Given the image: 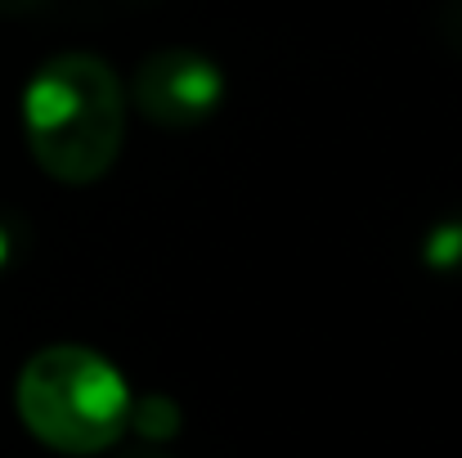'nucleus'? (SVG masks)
Instances as JSON below:
<instances>
[{
	"mask_svg": "<svg viewBox=\"0 0 462 458\" xmlns=\"http://www.w3.org/2000/svg\"><path fill=\"white\" fill-rule=\"evenodd\" d=\"M225 99V77L211 59L193 50H157L135 68L131 104L157 126L184 131L207 122Z\"/></svg>",
	"mask_w": 462,
	"mask_h": 458,
	"instance_id": "nucleus-3",
	"label": "nucleus"
},
{
	"mask_svg": "<svg viewBox=\"0 0 462 458\" xmlns=\"http://www.w3.org/2000/svg\"><path fill=\"white\" fill-rule=\"evenodd\" d=\"M14 405L23 427L59 454H99L131 427V387L117 364L72 341L23 364Z\"/></svg>",
	"mask_w": 462,
	"mask_h": 458,
	"instance_id": "nucleus-2",
	"label": "nucleus"
},
{
	"mask_svg": "<svg viewBox=\"0 0 462 458\" xmlns=\"http://www.w3.org/2000/svg\"><path fill=\"white\" fill-rule=\"evenodd\" d=\"M23 136L50 180H104L126 140V86L113 63L86 50L45 59L23 86Z\"/></svg>",
	"mask_w": 462,
	"mask_h": 458,
	"instance_id": "nucleus-1",
	"label": "nucleus"
},
{
	"mask_svg": "<svg viewBox=\"0 0 462 458\" xmlns=\"http://www.w3.org/2000/svg\"><path fill=\"white\" fill-rule=\"evenodd\" d=\"M36 5H45V0H0V9H9V14H18V9H36Z\"/></svg>",
	"mask_w": 462,
	"mask_h": 458,
	"instance_id": "nucleus-4",
	"label": "nucleus"
}]
</instances>
